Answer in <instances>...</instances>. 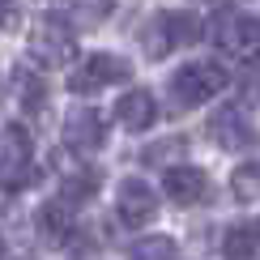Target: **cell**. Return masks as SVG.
Listing matches in <instances>:
<instances>
[{"instance_id":"1","label":"cell","mask_w":260,"mask_h":260,"mask_svg":"<svg viewBox=\"0 0 260 260\" xmlns=\"http://www.w3.org/2000/svg\"><path fill=\"white\" fill-rule=\"evenodd\" d=\"M226 69L213 60H197V64H183V69L171 77V103L179 107V111H188V107H201L209 103L218 90H226Z\"/></svg>"},{"instance_id":"9","label":"cell","mask_w":260,"mask_h":260,"mask_svg":"<svg viewBox=\"0 0 260 260\" xmlns=\"http://www.w3.org/2000/svg\"><path fill=\"white\" fill-rule=\"evenodd\" d=\"M158 120V103L149 90H128L120 103H115V124L128 128V133H145L149 124Z\"/></svg>"},{"instance_id":"6","label":"cell","mask_w":260,"mask_h":260,"mask_svg":"<svg viewBox=\"0 0 260 260\" xmlns=\"http://www.w3.org/2000/svg\"><path fill=\"white\" fill-rule=\"evenodd\" d=\"M209 137L218 141L222 149L239 154V149H252V145H256V124L247 120L243 107H218L213 120H209Z\"/></svg>"},{"instance_id":"7","label":"cell","mask_w":260,"mask_h":260,"mask_svg":"<svg viewBox=\"0 0 260 260\" xmlns=\"http://www.w3.org/2000/svg\"><path fill=\"white\" fill-rule=\"evenodd\" d=\"M115 213H120L124 226H145V222H154V213H158V192L149 188L145 179H124L120 192H115Z\"/></svg>"},{"instance_id":"10","label":"cell","mask_w":260,"mask_h":260,"mask_svg":"<svg viewBox=\"0 0 260 260\" xmlns=\"http://www.w3.org/2000/svg\"><path fill=\"white\" fill-rule=\"evenodd\" d=\"M162 188H167V197L175 205H197V201H205L209 179H205L201 167H171L167 179H162Z\"/></svg>"},{"instance_id":"13","label":"cell","mask_w":260,"mask_h":260,"mask_svg":"<svg viewBox=\"0 0 260 260\" xmlns=\"http://www.w3.org/2000/svg\"><path fill=\"white\" fill-rule=\"evenodd\" d=\"M107 9H111V0H60L56 17L64 21V26H94V21L107 17Z\"/></svg>"},{"instance_id":"11","label":"cell","mask_w":260,"mask_h":260,"mask_svg":"<svg viewBox=\"0 0 260 260\" xmlns=\"http://www.w3.org/2000/svg\"><path fill=\"white\" fill-rule=\"evenodd\" d=\"M73 209H69V201H51V205H43L39 209V235L43 239H51V243H60V239H69L73 235Z\"/></svg>"},{"instance_id":"16","label":"cell","mask_w":260,"mask_h":260,"mask_svg":"<svg viewBox=\"0 0 260 260\" xmlns=\"http://www.w3.org/2000/svg\"><path fill=\"white\" fill-rule=\"evenodd\" d=\"M141 47H145V56L162 60L171 51V35H167V13H154L145 21V30H141Z\"/></svg>"},{"instance_id":"21","label":"cell","mask_w":260,"mask_h":260,"mask_svg":"<svg viewBox=\"0 0 260 260\" xmlns=\"http://www.w3.org/2000/svg\"><path fill=\"white\" fill-rule=\"evenodd\" d=\"M0 252H5V239H0Z\"/></svg>"},{"instance_id":"2","label":"cell","mask_w":260,"mask_h":260,"mask_svg":"<svg viewBox=\"0 0 260 260\" xmlns=\"http://www.w3.org/2000/svg\"><path fill=\"white\" fill-rule=\"evenodd\" d=\"M133 77V64L124 56H111V51H94L85 56L77 69L69 73V90L73 94H94V90H107V85H120Z\"/></svg>"},{"instance_id":"19","label":"cell","mask_w":260,"mask_h":260,"mask_svg":"<svg viewBox=\"0 0 260 260\" xmlns=\"http://www.w3.org/2000/svg\"><path fill=\"white\" fill-rule=\"evenodd\" d=\"M94 188H99L94 171H81V175H69V179H64V201H85V197H94Z\"/></svg>"},{"instance_id":"12","label":"cell","mask_w":260,"mask_h":260,"mask_svg":"<svg viewBox=\"0 0 260 260\" xmlns=\"http://www.w3.org/2000/svg\"><path fill=\"white\" fill-rule=\"evenodd\" d=\"M256 247H260V222H239V226L226 231L222 256H226V260H252Z\"/></svg>"},{"instance_id":"4","label":"cell","mask_w":260,"mask_h":260,"mask_svg":"<svg viewBox=\"0 0 260 260\" xmlns=\"http://www.w3.org/2000/svg\"><path fill=\"white\" fill-rule=\"evenodd\" d=\"M30 51H35V60H43L47 69H60V64H69L73 51H77V30L64 26V21L51 13V17H43L39 26H35Z\"/></svg>"},{"instance_id":"3","label":"cell","mask_w":260,"mask_h":260,"mask_svg":"<svg viewBox=\"0 0 260 260\" xmlns=\"http://www.w3.org/2000/svg\"><path fill=\"white\" fill-rule=\"evenodd\" d=\"M30 133L21 124H5L0 128V188L17 192L30 179Z\"/></svg>"},{"instance_id":"20","label":"cell","mask_w":260,"mask_h":260,"mask_svg":"<svg viewBox=\"0 0 260 260\" xmlns=\"http://www.w3.org/2000/svg\"><path fill=\"white\" fill-rule=\"evenodd\" d=\"M256 56H260V17H256Z\"/></svg>"},{"instance_id":"22","label":"cell","mask_w":260,"mask_h":260,"mask_svg":"<svg viewBox=\"0 0 260 260\" xmlns=\"http://www.w3.org/2000/svg\"><path fill=\"white\" fill-rule=\"evenodd\" d=\"M0 5H9V0H0Z\"/></svg>"},{"instance_id":"5","label":"cell","mask_w":260,"mask_h":260,"mask_svg":"<svg viewBox=\"0 0 260 260\" xmlns=\"http://www.w3.org/2000/svg\"><path fill=\"white\" fill-rule=\"evenodd\" d=\"M209 35L231 56H252L256 51V17H247L243 9H218L209 21Z\"/></svg>"},{"instance_id":"17","label":"cell","mask_w":260,"mask_h":260,"mask_svg":"<svg viewBox=\"0 0 260 260\" xmlns=\"http://www.w3.org/2000/svg\"><path fill=\"white\" fill-rule=\"evenodd\" d=\"M231 188H235V197H239V201H260V162H256V158L235 167Z\"/></svg>"},{"instance_id":"8","label":"cell","mask_w":260,"mask_h":260,"mask_svg":"<svg viewBox=\"0 0 260 260\" xmlns=\"http://www.w3.org/2000/svg\"><path fill=\"white\" fill-rule=\"evenodd\" d=\"M64 145L73 149V154H94V149L103 145V120L94 107H73L69 115H64Z\"/></svg>"},{"instance_id":"15","label":"cell","mask_w":260,"mask_h":260,"mask_svg":"<svg viewBox=\"0 0 260 260\" xmlns=\"http://www.w3.org/2000/svg\"><path fill=\"white\" fill-rule=\"evenodd\" d=\"M128 260H175V239L171 235H145L128 247Z\"/></svg>"},{"instance_id":"18","label":"cell","mask_w":260,"mask_h":260,"mask_svg":"<svg viewBox=\"0 0 260 260\" xmlns=\"http://www.w3.org/2000/svg\"><path fill=\"white\" fill-rule=\"evenodd\" d=\"M17 85H21V103H26V111H43V103H47V90H43L39 77H30L26 69L17 73Z\"/></svg>"},{"instance_id":"14","label":"cell","mask_w":260,"mask_h":260,"mask_svg":"<svg viewBox=\"0 0 260 260\" xmlns=\"http://www.w3.org/2000/svg\"><path fill=\"white\" fill-rule=\"evenodd\" d=\"M201 17L192 9H179V13H167V35H171V47H188V43L201 39Z\"/></svg>"}]
</instances>
